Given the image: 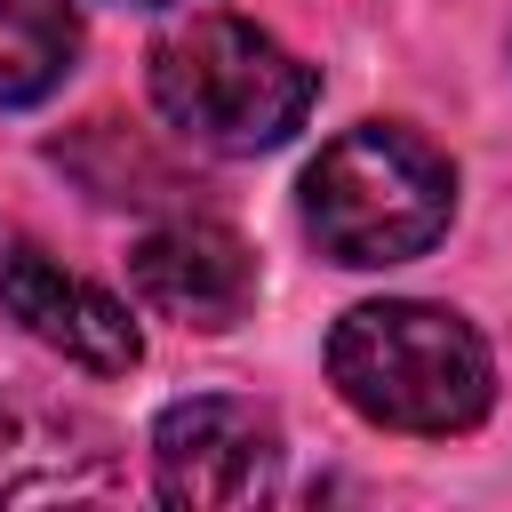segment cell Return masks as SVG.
I'll list each match as a JSON object with an SVG mask.
<instances>
[{"instance_id":"6","label":"cell","mask_w":512,"mask_h":512,"mask_svg":"<svg viewBox=\"0 0 512 512\" xmlns=\"http://www.w3.org/2000/svg\"><path fill=\"white\" fill-rule=\"evenodd\" d=\"M0 312L24 336H40L48 352H64V360H80L96 376H128L144 360V336H136L128 304H112L104 288L72 280L32 240H0Z\"/></svg>"},{"instance_id":"7","label":"cell","mask_w":512,"mask_h":512,"mask_svg":"<svg viewBox=\"0 0 512 512\" xmlns=\"http://www.w3.org/2000/svg\"><path fill=\"white\" fill-rule=\"evenodd\" d=\"M104 488H120L104 424L48 400H0V504H56Z\"/></svg>"},{"instance_id":"8","label":"cell","mask_w":512,"mask_h":512,"mask_svg":"<svg viewBox=\"0 0 512 512\" xmlns=\"http://www.w3.org/2000/svg\"><path fill=\"white\" fill-rule=\"evenodd\" d=\"M80 56L72 0H0V104H40Z\"/></svg>"},{"instance_id":"1","label":"cell","mask_w":512,"mask_h":512,"mask_svg":"<svg viewBox=\"0 0 512 512\" xmlns=\"http://www.w3.org/2000/svg\"><path fill=\"white\" fill-rule=\"evenodd\" d=\"M328 376L336 392L384 424V432H472L496 400V360L480 344V328L448 304H416V296H384V304H352L328 336Z\"/></svg>"},{"instance_id":"9","label":"cell","mask_w":512,"mask_h":512,"mask_svg":"<svg viewBox=\"0 0 512 512\" xmlns=\"http://www.w3.org/2000/svg\"><path fill=\"white\" fill-rule=\"evenodd\" d=\"M120 8H160V0H120Z\"/></svg>"},{"instance_id":"3","label":"cell","mask_w":512,"mask_h":512,"mask_svg":"<svg viewBox=\"0 0 512 512\" xmlns=\"http://www.w3.org/2000/svg\"><path fill=\"white\" fill-rule=\"evenodd\" d=\"M304 232L328 264L376 272V264H408L424 256L448 216H456V168L440 144H424L400 120H360L344 136L320 144V160L304 168Z\"/></svg>"},{"instance_id":"4","label":"cell","mask_w":512,"mask_h":512,"mask_svg":"<svg viewBox=\"0 0 512 512\" xmlns=\"http://www.w3.org/2000/svg\"><path fill=\"white\" fill-rule=\"evenodd\" d=\"M152 488L168 504H264L280 488V432L256 400L192 392L152 424Z\"/></svg>"},{"instance_id":"5","label":"cell","mask_w":512,"mask_h":512,"mask_svg":"<svg viewBox=\"0 0 512 512\" xmlns=\"http://www.w3.org/2000/svg\"><path fill=\"white\" fill-rule=\"evenodd\" d=\"M128 288L176 328H232L256 304V256L216 216H176L128 248Z\"/></svg>"},{"instance_id":"2","label":"cell","mask_w":512,"mask_h":512,"mask_svg":"<svg viewBox=\"0 0 512 512\" xmlns=\"http://www.w3.org/2000/svg\"><path fill=\"white\" fill-rule=\"evenodd\" d=\"M144 80H152L160 120L208 152H272L320 104V72L296 64L264 24L224 16V8L168 24L152 40Z\"/></svg>"}]
</instances>
